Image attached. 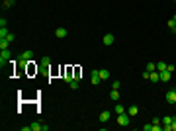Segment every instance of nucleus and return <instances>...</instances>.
<instances>
[{
  "instance_id": "1",
  "label": "nucleus",
  "mask_w": 176,
  "mask_h": 131,
  "mask_svg": "<svg viewBox=\"0 0 176 131\" xmlns=\"http://www.w3.org/2000/svg\"><path fill=\"white\" fill-rule=\"evenodd\" d=\"M32 57H33V51H32V49H26V51L20 55V61H18L20 67H28V63L32 61Z\"/></svg>"
},
{
  "instance_id": "2",
  "label": "nucleus",
  "mask_w": 176,
  "mask_h": 131,
  "mask_svg": "<svg viewBox=\"0 0 176 131\" xmlns=\"http://www.w3.org/2000/svg\"><path fill=\"white\" fill-rule=\"evenodd\" d=\"M10 57H12L10 49H2V53H0V67H2V69H4V65L10 61Z\"/></svg>"
},
{
  "instance_id": "3",
  "label": "nucleus",
  "mask_w": 176,
  "mask_h": 131,
  "mask_svg": "<svg viewBox=\"0 0 176 131\" xmlns=\"http://www.w3.org/2000/svg\"><path fill=\"white\" fill-rule=\"evenodd\" d=\"M129 118H131V116H129L127 112H125V114H120V116H118V125H127V123H129Z\"/></svg>"
},
{
  "instance_id": "4",
  "label": "nucleus",
  "mask_w": 176,
  "mask_h": 131,
  "mask_svg": "<svg viewBox=\"0 0 176 131\" xmlns=\"http://www.w3.org/2000/svg\"><path fill=\"white\" fill-rule=\"evenodd\" d=\"M165 98H166L168 104H176V90H168L165 94Z\"/></svg>"
},
{
  "instance_id": "5",
  "label": "nucleus",
  "mask_w": 176,
  "mask_h": 131,
  "mask_svg": "<svg viewBox=\"0 0 176 131\" xmlns=\"http://www.w3.org/2000/svg\"><path fill=\"white\" fill-rule=\"evenodd\" d=\"M100 80H102V78H100V71H96V69H94V71L90 73V82H92V84H98Z\"/></svg>"
},
{
  "instance_id": "6",
  "label": "nucleus",
  "mask_w": 176,
  "mask_h": 131,
  "mask_svg": "<svg viewBox=\"0 0 176 131\" xmlns=\"http://www.w3.org/2000/svg\"><path fill=\"white\" fill-rule=\"evenodd\" d=\"M110 118H112V112H102V114L98 116L100 123H106V121H110Z\"/></svg>"
},
{
  "instance_id": "7",
  "label": "nucleus",
  "mask_w": 176,
  "mask_h": 131,
  "mask_svg": "<svg viewBox=\"0 0 176 131\" xmlns=\"http://www.w3.org/2000/svg\"><path fill=\"white\" fill-rule=\"evenodd\" d=\"M149 80H151V82H159V80H161V73H159V71L149 73Z\"/></svg>"
},
{
  "instance_id": "8",
  "label": "nucleus",
  "mask_w": 176,
  "mask_h": 131,
  "mask_svg": "<svg viewBox=\"0 0 176 131\" xmlns=\"http://www.w3.org/2000/svg\"><path fill=\"white\" fill-rule=\"evenodd\" d=\"M170 78H172V73H170V71H163V73H161V82H168Z\"/></svg>"
},
{
  "instance_id": "9",
  "label": "nucleus",
  "mask_w": 176,
  "mask_h": 131,
  "mask_svg": "<svg viewBox=\"0 0 176 131\" xmlns=\"http://www.w3.org/2000/svg\"><path fill=\"white\" fill-rule=\"evenodd\" d=\"M102 43L104 45H112L114 43V35H112V33H106V35L102 37Z\"/></svg>"
},
{
  "instance_id": "10",
  "label": "nucleus",
  "mask_w": 176,
  "mask_h": 131,
  "mask_svg": "<svg viewBox=\"0 0 176 131\" xmlns=\"http://www.w3.org/2000/svg\"><path fill=\"white\" fill-rule=\"evenodd\" d=\"M120 90H116V88H112V92H110V100L112 102H118V100H120Z\"/></svg>"
},
{
  "instance_id": "11",
  "label": "nucleus",
  "mask_w": 176,
  "mask_h": 131,
  "mask_svg": "<svg viewBox=\"0 0 176 131\" xmlns=\"http://www.w3.org/2000/svg\"><path fill=\"white\" fill-rule=\"evenodd\" d=\"M55 35L59 37V39H65V37H67V30H65V28H57V30H55Z\"/></svg>"
},
{
  "instance_id": "12",
  "label": "nucleus",
  "mask_w": 176,
  "mask_h": 131,
  "mask_svg": "<svg viewBox=\"0 0 176 131\" xmlns=\"http://www.w3.org/2000/svg\"><path fill=\"white\" fill-rule=\"evenodd\" d=\"M127 114H129V116H131V118H135V116H137V114H139V108H137V106H135V104H133V106H129V110H127Z\"/></svg>"
},
{
  "instance_id": "13",
  "label": "nucleus",
  "mask_w": 176,
  "mask_h": 131,
  "mask_svg": "<svg viewBox=\"0 0 176 131\" xmlns=\"http://www.w3.org/2000/svg\"><path fill=\"white\" fill-rule=\"evenodd\" d=\"M114 112H116V116H120V114H125V112H127V108H123L121 104H116V108H114Z\"/></svg>"
},
{
  "instance_id": "14",
  "label": "nucleus",
  "mask_w": 176,
  "mask_h": 131,
  "mask_svg": "<svg viewBox=\"0 0 176 131\" xmlns=\"http://www.w3.org/2000/svg\"><path fill=\"white\" fill-rule=\"evenodd\" d=\"M110 77H112V75H110L108 69H102V71H100V78H102V80H108Z\"/></svg>"
},
{
  "instance_id": "15",
  "label": "nucleus",
  "mask_w": 176,
  "mask_h": 131,
  "mask_svg": "<svg viewBox=\"0 0 176 131\" xmlns=\"http://www.w3.org/2000/svg\"><path fill=\"white\" fill-rule=\"evenodd\" d=\"M172 120H174L172 116H165V118L161 120V123H163V125H170V123H172Z\"/></svg>"
},
{
  "instance_id": "16",
  "label": "nucleus",
  "mask_w": 176,
  "mask_h": 131,
  "mask_svg": "<svg viewBox=\"0 0 176 131\" xmlns=\"http://www.w3.org/2000/svg\"><path fill=\"white\" fill-rule=\"evenodd\" d=\"M163 129H166V131H176V118L172 120V123H170V125H165Z\"/></svg>"
},
{
  "instance_id": "17",
  "label": "nucleus",
  "mask_w": 176,
  "mask_h": 131,
  "mask_svg": "<svg viewBox=\"0 0 176 131\" xmlns=\"http://www.w3.org/2000/svg\"><path fill=\"white\" fill-rule=\"evenodd\" d=\"M168 30L176 33V20H174V18H172V20H168Z\"/></svg>"
},
{
  "instance_id": "18",
  "label": "nucleus",
  "mask_w": 176,
  "mask_h": 131,
  "mask_svg": "<svg viewBox=\"0 0 176 131\" xmlns=\"http://www.w3.org/2000/svg\"><path fill=\"white\" fill-rule=\"evenodd\" d=\"M166 63H163V61H161V63H157V71H159V73H163V71H166Z\"/></svg>"
},
{
  "instance_id": "19",
  "label": "nucleus",
  "mask_w": 176,
  "mask_h": 131,
  "mask_svg": "<svg viewBox=\"0 0 176 131\" xmlns=\"http://www.w3.org/2000/svg\"><path fill=\"white\" fill-rule=\"evenodd\" d=\"M8 30H6V28H0V39H6V37H8Z\"/></svg>"
},
{
  "instance_id": "20",
  "label": "nucleus",
  "mask_w": 176,
  "mask_h": 131,
  "mask_svg": "<svg viewBox=\"0 0 176 131\" xmlns=\"http://www.w3.org/2000/svg\"><path fill=\"white\" fill-rule=\"evenodd\" d=\"M10 47V41L8 39H0V49H8Z\"/></svg>"
},
{
  "instance_id": "21",
  "label": "nucleus",
  "mask_w": 176,
  "mask_h": 131,
  "mask_svg": "<svg viewBox=\"0 0 176 131\" xmlns=\"http://www.w3.org/2000/svg\"><path fill=\"white\" fill-rule=\"evenodd\" d=\"M41 129H43V125H41V123H37V121L32 123V131H41Z\"/></svg>"
},
{
  "instance_id": "22",
  "label": "nucleus",
  "mask_w": 176,
  "mask_h": 131,
  "mask_svg": "<svg viewBox=\"0 0 176 131\" xmlns=\"http://www.w3.org/2000/svg\"><path fill=\"white\" fill-rule=\"evenodd\" d=\"M145 71H149V73H153V71H157V63H149Z\"/></svg>"
},
{
  "instance_id": "23",
  "label": "nucleus",
  "mask_w": 176,
  "mask_h": 131,
  "mask_svg": "<svg viewBox=\"0 0 176 131\" xmlns=\"http://www.w3.org/2000/svg\"><path fill=\"white\" fill-rule=\"evenodd\" d=\"M12 4H14V2H10V0H4V2H2V10H8Z\"/></svg>"
},
{
  "instance_id": "24",
  "label": "nucleus",
  "mask_w": 176,
  "mask_h": 131,
  "mask_svg": "<svg viewBox=\"0 0 176 131\" xmlns=\"http://www.w3.org/2000/svg\"><path fill=\"white\" fill-rule=\"evenodd\" d=\"M69 86L73 88V90H77V88H78V80H77V78H75L73 82H69Z\"/></svg>"
},
{
  "instance_id": "25",
  "label": "nucleus",
  "mask_w": 176,
  "mask_h": 131,
  "mask_svg": "<svg viewBox=\"0 0 176 131\" xmlns=\"http://www.w3.org/2000/svg\"><path fill=\"white\" fill-rule=\"evenodd\" d=\"M49 63H51L49 57H43V59H41V65H43V67H49Z\"/></svg>"
},
{
  "instance_id": "26",
  "label": "nucleus",
  "mask_w": 176,
  "mask_h": 131,
  "mask_svg": "<svg viewBox=\"0 0 176 131\" xmlns=\"http://www.w3.org/2000/svg\"><path fill=\"white\" fill-rule=\"evenodd\" d=\"M120 86H121V82H120V80H114V84H112V88H116V90H120Z\"/></svg>"
},
{
  "instance_id": "27",
  "label": "nucleus",
  "mask_w": 176,
  "mask_h": 131,
  "mask_svg": "<svg viewBox=\"0 0 176 131\" xmlns=\"http://www.w3.org/2000/svg\"><path fill=\"white\" fill-rule=\"evenodd\" d=\"M6 39H8L10 43H14V39H16V35H14V33H8V37H6Z\"/></svg>"
},
{
  "instance_id": "28",
  "label": "nucleus",
  "mask_w": 176,
  "mask_h": 131,
  "mask_svg": "<svg viewBox=\"0 0 176 131\" xmlns=\"http://www.w3.org/2000/svg\"><path fill=\"white\" fill-rule=\"evenodd\" d=\"M151 127H153V123H145V125H143V131H151Z\"/></svg>"
},
{
  "instance_id": "29",
  "label": "nucleus",
  "mask_w": 176,
  "mask_h": 131,
  "mask_svg": "<svg viewBox=\"0 0 176 131\" xmlns=\"http://www.w3.org/2000/svg\"><path fill=\"white\" fill-rule=\"evenodd\" d=\"M0 28H6V18H0Z\"/></svg>"
},
{
  "instance_id": "30",
  "label": "nucleus",
  "mask_w": 176,
  "mask_h": 131,
  "mask_svg": "<svg viewBox=\"0 0 176 131\" xmlns=\"http://www.w3.org/2000/svg\"><path fill=\"white\" fill-rule=\"evenodd\" d=\"M166 71H170V73H174V71H176V67H174V65H168V67H166Z\"/></svg>"
},
{
  "instance_id": "31",
  "label": "nucleus",
  "mask_w": 176,
  "mask_h": 131,
  "mask_svg": "<svg viewBox=\"0 0 176 131\" xmlns=\"http://www.w3.org/2000/svg\"><path fill=\"white\" fill-rule=\"evenodd\" d=\"M10 2H14V0H10Z\"/></svg>"
},
{
  "instance_id": "32",
  "label": "nucleus",
  "mask_w": 176,
  "mask_h": 131,
  "mask_svg": "<svg viewBox=\"0 0 176 131\" xmlns=\"http://www.w3.org/2000/svg\"><path fill=\"white\" fill-rule=\"evenodd\" d=\"M174 20H176V16H174Z\"/></svg>"
},
{
  "instance_id": "33",
  "label": "nucleus",
  "mask_w": 176,
  "mask_h": 131,
  "mask_svg": "<svg viewBox=\"0 0 176 131\" xmlns=\"http://www.w3.org/2000/svg\"><path fill=\"white\" fill-rule=\"evenodd\" d=\"M174 90H176V88H174Z\"/></svg>"
}]
</instances>
